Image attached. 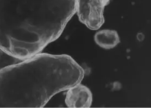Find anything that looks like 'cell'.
Returning a JSON list of instances; mask_svg holds the SVG:
<instances>
[{"mask_svg": "<svg viewBox=\"0 0 151 108\" xmlns=\"http://www.w3.org/2000/svg\"><path fill=\"white\" fill-rule=\"evenodd\" d=\"M77 0H0V49L25 60L61 35Z\"/></svg>", "mask_w": 151, "mask_h": 108, "instance_id": "6da1fadb", "label": "cell"}, {"mask_svg": "<svg viewBox=\"0 0 151 108\" xmlns=\"http://www.w3.org/2000/svg\"><path fill=\"white\" fill-rule=\"evenodd\" d=\"M84 74L71 56L39 53L0 70V108H43Z\"/></svg>", "mask_w": 151, "mask_h": 108, "instance_id": "7a4b0ae2", "label": "cell"}, {"mask_svg": "<svg viewBox=\"0 0 151 108\" xmlns=\"http://www.w3.org/2000/svg\"><path fill=\"white\" fill-rule=\"evenodd\" d=\"M110 0H77V13L79 21L96 31L104 23V10Z\"/></svg>", "mask_w": 151, "mask_h": 108, "instance_id": "3957f363", "label": "cell"}, {"mask_svg": "<svg viewBox=\"0 0 151 108\" xmlns=\"http://www.w3.org/2000/svg\"><path fill=\"white\" fill-rule=\"evenodd\" d=\"M65 102L69 108H90L93 103V94L89 88L80 83L69 89Z\"/></svg>", "mask_w": 151, "mask_h": 108, "instance_id": "277c9868", "label": "cell"}, {"mask_svg": "<svg viewBox=\"0 0 151 108\" xmlns=\"http://www.w3.org/2000/svg\"><path fill=\"white\" fill-rule=\"evenodd\" d=\"M94 40L97 45L106 49H114L120 42L118 33L113 29H103L97 31L94 36Z\"/></svg>", "mask_w": 151, "mask_h": 108, "instance_id": "5b68a950", "label": "cell"}, {"mask_svg": "<svg viewBox=\"0 0 151 108\" xmlns=\"http://www.w3.org/2000/svg\"><path fill=\"white\" fill-rule=\"evenodd\" d=\"M24 60L19 59L0 49V70L20 63Z\"/></svg>", "mask_w": 151, "mask_h": 108, "instance_id": "8992f818", "label": "cell"}]
</instances>
